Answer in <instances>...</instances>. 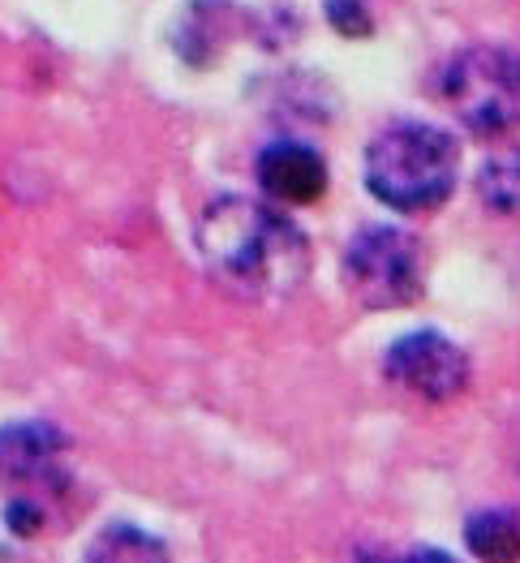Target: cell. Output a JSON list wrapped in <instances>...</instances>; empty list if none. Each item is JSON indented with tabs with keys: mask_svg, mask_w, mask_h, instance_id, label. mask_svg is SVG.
<instances>
[{
	"mask_svg": "<svg viewBox=\"0 0 520 563\" xmlns=\"http://www.w3.org/2000/svg\"><path fill=\"white\" fill-rule=\"evenodd\" d=\"M198 258L207 276L241 301H276L297 292L310 272L301 229L254 198H220L198 220Z\"/></svg>",
	"mask_w": 520,
	"mask_h": 563,
	"instance_id": "obj_1",
	"label": "cell"
},
{
	"mask_svg": "<svg viewBox=\"0 0 520 563\" xmlns=\"http://www.w3.org/2000/svg\"><path fill=\"white\" fill-rule=\"evenodd\" d=\"M456 173H461L456 142L422 121L387 125L366 146V186L387 211L400 216L439 211L456 189Z\"/></svg>",
	"mask_w": 520,
	"mask_h": 563,
	"instance_id": "obj_2",
	"label": "cell"
},
{
	"mask_svg": "<svg viewBox=\"0 0 520 563\" xmlns=\"http://www.w3.org/2000/svg\"><path fill=\"white\" fill-rule=\"evenodd\" d=\"M439 91L473 139H508L520 130V56L512 47L473 44L456 52Z\"/></svg>",
	"mask_w": 520,
	"mask_h": 563,
	"instance_id": "obj_3",
	"label": "cell"
},
{
	"mask_svg": "<svg viewBox=\"0 0 520 563\" xmlns=\"http://www.w3.org/2000/svg\"><path fill=\"white\" fill-rule=\"evenodd\" d=\"M422 241L405 229H366L344 250V284L366 310H400L422 297Z\"/></svg>",
	"mask_w": 520,
	"mask_h": 563,
	"instance_id": "obj_4",
	"label": "cell"
},
{
	"mask_svg": "<svg viewBox=\"0 0 520 563\" xmlns=\"http://www.w3.org/2000/svg\"><path fill=\"white\" fill-rule=\"evenodd\" d=\"M0 482L26 499L65 490L69 439L52 422H9L0 430Z\"/></svg>",
	"mask_w": 520,
	"mask_h": 563,
	"instance_id": "obj_5",
	"label": "cell"
},
{
	"mask_svg": "<svg viewBox=\"0 0 520 563\" xmlns=\"http://www.w3.org/2000/svg\"><path fill=\"white\" fill-rule=\"evenodd\" d=\"M387 375L418 400H456L469 387V357L439 331H413L387 349Z\"/></svg>",
	"mask_w": 520,
	"mask_h": 563,
	"instance_id": "obj_6",
	"label": "cell"
},
{
	"mask_svg": "<svg viewBox=\"0 0 520 563\" xmlns=\"http://www.w3.org/2000/svg\"><path fill=\"white\" fill-rule=\"evenodd\" d=\"M254 177H258L263 194H272L276 202L310 207L328 189V164H323L319 151H310L301 142H272V146L258 151Z\"/></svg>",
	"mask_w": 520,
	"mask_h": 563,
	"instance_id": "obj_7",
	"label": "cell"
},
{
	"mask_svg": "<svg viewBox=\"0 0 520 563\" xmlns=\"http://www.w3.org/2000/svg\"><path fill=\"white\" fill-rule=\"evenodd\" d=\"M465 542L477 560H495L508 563L520 560V517L508 508H490V512H477L465 525Z\"/></svg>",
	"mask_w": 520,
	"mask_h": 563,
	"instance_id": "obj_8",
	"label": "cell"
},
{
	"mask_svg": "<svg viewBox=\"0 0 520 563\" xmlns=\"http://www.w3.org/2000/svg\"><path fill=\"white\" fill-rule=\"evenodd\" d=\"M477 194L495 216H517L520 220V155L490 159L477 177Z\"/></svg>",
	"mask_w": 520,
	"mask_h": 563,
	"instance_id": "obj_9",
	"label": "cell"
},
{
	"mask_svg": "<svg viewBox=\"0 0 520 563\" xmlns=\"http://www.w3.org/2000/svg\"><path fill=\"white\" fill-rule=\"evenodd\" d=\"M91 555H99V560H134V555H139V560H155V555H164V547L151 542L134 525H112V529L91 547Z\"/></svg>",
	"mask_w": 520,
	"mask_h": 563,
	"instance_id": "obj_10",
	"label": "cell"
},
{
	"mask_svg": "<svg viewBox=\"0 0 520 563\" xmlns=\"http://www.w3.org/2000/svg\"><path fill=\"white\" fill-rule=\"evenodd\" d=\"M328 4V22L340 35H370V13L362 0H323Z\"/></svg>",
	"mask_w": 520,
	"mask_h": 563,
	"instance_id": "obj_11",
	"label": "cell"
}]
</instances>
